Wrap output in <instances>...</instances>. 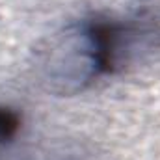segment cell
<instances>
[{"label": "cell", "instance_id": "obj_3", "mask_svg": "<svg viewBox=\"0 0 160 160\" xmlns=\"http://www.w3.org/2000/svg\"><path fill=\"white\" fill-rule=\"evenodd\" d=\"M19 128H21V116L8 106H0V153L13 142Z\"/></svg>", "mask_w": 160, "mask_h": 160}, {"label": "cell", "instance_id": "obj_1", "mask_svg": "<svg viewBox=\"0 0 160 160\" xmlns=\"http://www.w3.org/2000/svg\"><path fill=\"white\" fill-rule=\"evenodd\" d=\"M112 73V19L106 17L75 21L50 34L36 50V75L56 95H78Z\"/></svg>", "mask_w": 160, "mask_h": 160}, {"label": "cell", "instance_id": "obj_2", "mask_svg": "<svg viewBox=\"0 0 160 160\" xmlns=\"http://www.w3.org/2000/svg\"><path fill=\"white\" fill-rule=\"evenodd\" d=\"M116 71L160 50V0H143L125 19H112Z\"/></svg>", "mask_w": 160, "mask_h": 160}]
</instances>
